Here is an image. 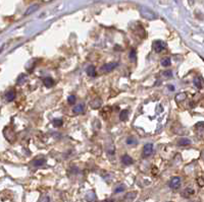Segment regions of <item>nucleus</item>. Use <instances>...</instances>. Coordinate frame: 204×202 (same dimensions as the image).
I'll return each instance as SVG.
<instances>
[{
	"mask_svg": "<svg viewBox=\"0 0 204 202\" xmlns=\"http://www.w3.org/2000/svg\"><path fill=\"white\" fill-rule=\"evenodd\" d=\"M139 11H140L141 15H142L144 18H146L148 20H152V19L156 18L155 12L152 11L150 8H148L146 6H140L139 7Z\"/></svg>",
	"mask_w": 204,
	"mask_h": 202,
	"instance_id": "1",
	"label": "nucleus"
},
{
	"mask_svg": "<svg viewBox=\"0 0 204 202\" xmlns=\"http://www.w3.org/2000/svg\"><path fill=\"white\" fill-rule=\"evenodd\" d=\"M3 133H4V136H5L6 139L9 141V142H14L15 140V132L14 131V129H11L10 127H6L5 129L3 130Z\"/></svg>",
	"mask_w": 204,
	"mask_h": 202,
	"instance_id": "2",
	"label": "nucleus"
},
{
	"mask_svg": "<svg viewBox=\"0 0 204 202\" xmlns=\"http://www.w3.org/2000/svg\"><path fill=\"white\" fill-rule=\"evenodd\" d=\"M165 47H166V44L164 43V42L159 41V40L153 42V49H154V51H155L156 53L162 52L165 49Z\"/></svg>",
	"mask_w": 204,
	"mask_h": 202,
	"instance_id": "3",
	"label": "nucleus"
},
{
	"mask_svg": "<svg viewBox=\"0 0 204 202\" xmlns=\"http://www.w3.org/2000/svg\"><path fill=\"white\" fill-rule=\"evenodd\" d=\"M119 65V63L118 62H110V63H106V64H104L102 67H101V70L103 71V72H110V71H112L116 66Z\"/></svg>",
	"mask_w": 204,
	"mask_h": 202,
	"instance_id": "4",
	"label": "nucleus"
},
{
	"mask_svg": "<svg viewBox=\"0 0 204 202\" xmlns=\"http://www.w3.org/2000/svg\"><path fill=\"white\" fill-rule=\"evenodd\" d=\"M153 153V144L152 143H147L143 147V158H148L150 157Z\"/></svg>",
	"mask_w": 204,
	"mask_h": 202,
	"instance_id": "5",
	"label": "nucleus"
},
{
	"mask_svg": "<svg viewBox=\"0 0 204 202\" xmlns=\"http://www.w3.org/2000/svg\"><path fill=\"white\" fill-rule=\"evenodd\" d=\"M181 186V178L179 177H174L169 182V187L172 189H178Z\"/></svg>",
	"mask_w": 204,
	"mask_h": 202,
	"instance_id": "6",
	"label": "nucleus"
},
{
	"mask_svg": "<svg viewBox=\"0 0 204 202\" xmlns=\"http://www.w3.org/2000/svg\"><path fill=\"white\" fill-rule=\"evenodd\" d=\"M5 98H6L7 102H12V101H14V98H15V91L14 90L8 91L6 92V95H5Z\"/></svg>",
	"mask_w": 204,
	"mask_h": 202,
	"instance_id": "7",
	"label": "nucleus"
},
{
	"mask_svg": "<svg viewBox=\"0 0 204 202\" xmlns=\"http://www.w3.org/2000/svg\"><path fill=\"white\" fill-rule=\"evenodd\" d=\"M122 162H123V163H124L126 166H130V165H132L133 163H134L133 158L130 157V155H128V154H124V157L122 158Z\"/></svg>",
	"mask_w": 204,
	"mask_h": 202,
	"instance_id": "8",
	"label": "nucleus"
},
{
	"mask_svg": "<svg viewBox=\"0 0 204 202\" xmlns=\"http://www.w3.org/2000/svg\"><path fill=\"white\" fill-rule=\"evenodd\" d=\"M87 74L91 77L96 76V68H95L94 65H90L88 68H87Z\"/></svg>",
	"mask_w": 204,
	"mask_h": 202,
	"instance_id": "9",
	"label": "nucleus"
},
{
	"mask_svg": "<svg viewBox=\"0 0 204 202\" xmlns=\"http://www.w3.org/2000/svg\"><path fill=\"white\" fill-rule=\"evenodd\" d=\"M186 99H187V95L185 94V92H181V94H178V95L176 96V98H174V100H176L177 103L184 102Z\"/></svg>",
	"mask_w": 204,
	"mask_h": 202,
	"instance_id": "10",
	"label": "nucleus"
},
{
	"mask_svg": "<svg viewBox=\"0 0 204 202\" xmlns=\"http://www.w3.org/2000/svg\"><path fill=\"white\" fill-rule=\"evenodd\" d=\"M38 8H39V5H38V4H33V5H31L30 7L28 8L27 11L25 12V14H26V15L31 14V13H33V12H35L37 9H38Z\"/></svg>",
	"mask_w": 204,
	"mask_h": 202,
	"instance_id": "11",
	"label": "nucleus"
},
{
	"mask_svg": "<svg viewBox=\"0 0 204 202\" xmlns=\"http://www.w3.org/2000/svg\"><path fill=\"white\" fill-rule=\"evenodd\" d=\"M160 64L163 67H168V66H170V64H172V62H170V59L168 57H164V58L161 59Z\"/></svg>",
	"mask_w": 204,
	"mask_h": 202,
	"instance_id": "12",
	"label": "nucleus"
},
{
	"mask_svg": "<svg viewBox=\"0 0 204 202\" xmlns=\"http://www.w3.org/2000/svg\"><path fill=\"white\" fill-rule=\"evenodd\" d=\"M84 108H85V106H84V104H79V105H77V106H74V113H76V114H78V113H82L83 111H84Z\"/></svg>",
	"mask_w": 204,
	"mask_h": 202,
	"instance_id": "13",
	"label": "nucleus"
},
{
	"mask_svg": "<svg viewBox=\"0 0 204 202\" xmlns=\"http://www.w3.org/2000/svg\"><path fill=\"white\" fill-rule=\"evenodd\" d=\"M43 82H44L45 86H47V87H51V86H53V85H54V80H53L51 77H46V78H44Z\"/></svg>",
	"mask_w": 204,
	"mask_h": 202,
	"instance_id": "14",
	"label": "nucleus"
},
{
	"mask_svg": "<svg viewBox=\"0 0 204 202\" xmlns=\"http://www.w3.org/2000/svg\"><path fill=\"white\" fill-rule=\"evenodd\" d=\"M178 144L179 145H189L191 144V140L188 139V138H181V139H179Z\"/></svg>",
	"mask_w": 204,
	"mask_h": 202,
	"instance_id": "15",
	"label": "nucleus"
},
{
	"mask_svg": "<svg viewBox=\"0 0 204 202\" xmlns=\"http://www.w3.org/2000/svg\"><path fill=\"white\" fill-rule=\"evenodd\" d=\"M128 117H129V111L128 110H124V111L120 112L119 119L122 120V121H126L128 119Z\"/></svg>",
	"mask_w": 204,
	"mask_h": 202,
	"instance_id": "16",
	"label": "nucleus"
},
{
	"mask_svg": "<svg viewBox=\"0 0 204 202\" xmlns=\"http://www.w3.org/2000/svg\"><path fill=\"white\" fill-rule=\"evenodd\" d=\"M100 106H101V100L100 99L94 100L93 102L91 103V107H92L93 109H98Z\"/></svg>",
	"mask_w": 204,
	"mask_h": 202,
	"instance_id": "17",
	"label": "nucleus"
},
{
	"mask_svg": "<svg viewBox=\"0 0 204 202\" xmlns=\"http://www.w3.org/2000/svg\"><path fill=\"white\" fill-rule=\"evenodd\" d=\"M45 163V159L44 158H38V159H35L34 162H33V165L35 167H40Z\"/></svg>",
	"mask_w": 204,
	"mask_h": 202,
	"instance_id": "18",
	"label": "nucleus"
},
{
	"mask_svg": "<svg viewBox=\"0 0 204 202\" xmlns=\"http://www.w3.org/2000/svg\"><path fill=\"white\" fill-rule=\"evenodd\" d=\"M194 85L196 86L197 88H201L202 87V83H201V79L199 77H195L194 78Z\"/></svg>",
	"mask_w": 204,
	"mask_h": 202,
	"instance_id": "19",
	"label": "nucleus"
},
{
	"mask_svg": "<svg viewBox=\"0 0 204 202\" xmlns=\"http://www.w3.org/2000/svg\"><path fill=\"white\" fill-rule=\"evenodd\" d=\"M194 194V190L192 188H187L186 190L184 191V196H190V195H193Z\"/></svg>",
	"mask_w": 204,
	"mask_h": 202,
	"instance_id": "20",
	"label": "nucleus"
},
{
	"mask_svg": "<svg viewBox=\"0 0 204 202\" xmlns=\"http://www.w3.org/2000/svg\"><path fill=\"white\" fill-rule=\"evenodd\" d=\"M53 124L55 127H60V126L62 125V120L61 119H55V120H53Z\"/></svg>",
	"mask_w": 204,
	"mask_h": 202,
	"instance_id": "21",
	"label": "nucleus"
},
{
	"mask_svg": "<svg viewBox=\"0 0 204 202\" xmlns=\"http://www.w3.org/2000/svg\"><path fill=\"white\" fill-rule=\"evenodd\" d=\"M68 102H69V104H70V105L74 104V103H76V96H74V95L69 96V98H68Z\"/></svg>",
	"mask_w": 204,
	"mask_h": 202,
	"instance_id": "22",
	"label": "nucleus"
},
{
	"mask_svg": "<svg viewBox=\"0 0 204 202\" xmlns=\"http://www.w3.org/2000/svg\"><path fill=\"white\" fill-rule=\"evenodd\" d=\"M130 58L132 59V60H135L136 59V51L134 49L131 50V53H130Z\"/></svg>",
	"mask_w": 204,
	"mask_h": 202,
	"instance_id": "23",
	"label": "nucleus"
},
{
	"mask_svg": "<svg viewBox=\"0 0 204 202\" xmlns=\"http://www.w3.org/2000/svg\"><path fill=\"white\" fill-rule=\"evenodd\" d=\"M135 196H136V193L135 192H132V193H130V194H128L126 196V198L127 199H133V198H135Z\"/></svg>",
	"mask_w": 204,
	"mask_h": 202,
	"instance_id": "24",
	"label": "nucleus"
},
{
	"mask_svg": "<svg viewBox=\"0 0 204 202\" xmlns=\"http://www.w3.org/2000/svg\"><path fill=\"white\" fill-rule=\"evenodd\" d=\"M124 190V186L122 185V186H119L118 188H116L114 191H115V193H119V192H123Z\"/></svg>",
	"mask_w": 204,
	"mask_h": 202,
	"instance_id": "25",
	"label": "nucleus"
},
{
	"mask_svg": "<svg viewBox=\"0 0 204 202\" xmlns=\"http://www.w3.org/2000/svg\"><path fill=\"white\" fill-rule=\"evenodd\" d=\"M197 183H198V185L200 187H203L204 186V180L202 179V178H198L197 179Z\"/></svg>",
	"mask_w": 204,
	"mask_h": 202,
	"instance_id": "26",
	"label": "nucleus"
},
{
	"mask_svg": "<svg viewBox=\"0 0 204 202\" xmlns=\"http://www.w3.org/2000/svg\"><path fill=\"white\" fill-rule=\"evenodd\" d=\"M163 75H164V76H166V77H169V76H172V75H173V72L170 70H166V71H164V72H163Z\"/></svg>",
	"mask_w": 204,
	"mask_h": 202,
	"instance_id": "27",
	"label": "nucleus"
},
{
	"mask_svg": "<svg viewBox=\"0 0 204 202\" xmlns=\"http://www.w3.org/2000/svg\"><path fill=\"white\" fill-rule=\"evenodd\" d=\"M127 143L128 144H134L135 143V140L133 139L132 137H130V138H128V139H127Z\"/></svg>",
	"mask_w": 204,
	"mask_h": 202,
	"instance_id": "28",
	"label": "nucleus"
},
{
	"mask_svg": "<svg viewBox=\"0 0 204 202\" xmlns=\"http://www.w3.org/2000/svg\"><path fill=\"white\" fill-rule=\"evenodd\" d=\"M156 173H157V169H156L155 167H154L153 169H152V174H153V175H156Z\"/></svg>",
	"mask_w": 204,
	"mask_h": 202,
	"instance_id": "29",
	"label": "nucleus"
},
{
	"mask_svg": "<svg viewBox=\"0 0 204 202\" xmlns=\"http://www.w3.org/2000/svg\"><path fill=\"white\" fill-rule=\"evenodd\" d=\"M102 202H113V200H111V199H107V200H104Z\"/></svg>",
	"mask_w": 204,
	"mask_h": 202,
	"instance_id": "30",
	"label": "nucleus"
},
{
	"mask_svg": "<svg viewBox=\"0 0 204 202\" xmlns=\"http://www.w3.org/2000/svg\"><path fill=\"white\" fill-rule=\"evenodd\" d=\"M168 88H170V91H174V85H168Z\"/></svg>",
	"mask_w": 204,
	"mask_h": 202,
	"instance_id": "31",
	"label": "nucleus"
},
{
	"mask_svg": "<svg viewBox=\"0 0 204 202\" xmlns=\"http://www.w3.org/2000/svg\"><path fill=\"white\" fill-rule=\"evenodd\" d=\"M1 50H2V49H0V52H1Z\"/></svg>",
	"mask_w": 204,
	"mask_h": 202,
	"instance_id": "32",
	"label": "nucleus"
}]
</instances>
